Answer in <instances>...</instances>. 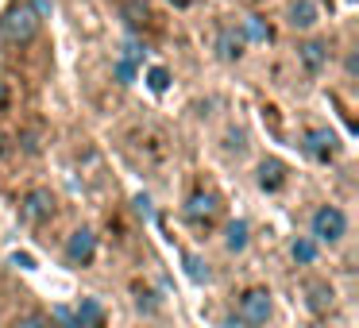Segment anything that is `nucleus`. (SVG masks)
Here are the masks:
<instances>
[{
	"label": "nucleus",
	"instance_id": "1",
	"mask_svg": "<svg viewBox=\"0 0 359 328\" xmlns=\"http://www.w3.org/2000/svg\"><path fill=\"white\" fill-rule=\"evenodd\" d=\"M35 32H39V12H35L27 0L12 4V8L4 12V20H0V35L8 43H32Z\"/></svg>",
	"mask_w": 359,
	"mask_h": 328
},
{
	"label": "nucleus",
	"instance_id": "2",
	"mask_svg": "<svg viewBox=\"0 0 359 328\" xmlns=\"http://www.w3.org/2000/svg\"><path fill=\"white\" fill-rule=\"evenodd\" d=\"M344 232H348V217H344L336 205H320V209L313 212V235H317L320 243H340Z\"/></svg>",
	"mask_w": 359,
	"mask_h": 328
},
{
	"label": "nucleus",
	"instance_id": "3",
	"mask_svg": "<svg viewBox=\"0 0 359 328\" xmlns=\"http://www.w3.org/2000/svg\"><path fill=\"white\" fill-rule=\"evenodd\" d=\"M271 289H263V286H255V289H248V294L240 297V320L248 328H259V324H266V320H271Z\"/></svg>",
	"mask_w": 359,
	"mask_h": 328
},
{
	"label": "nucleus",
	"instance_id": "4",
	"mask_svg": "<svg viewBox=\"0 0 359 328\" xmlns=\"http://www.w3.org/2000/svg\"><path fill=\"white\" fill-rule=\"evenodd\" d=\"M20 217L27 220V224H43V220L55 217V193L50 189H32V193L20 201Z\"/></svg>",
	"mask_w": 359,
	"mask_h": 328
},
{
	"label": "nucleus",
	"instance_id": "5",
	"mask_svg": "<svg viewBox=\"0 0 359 328\" xmlns=\"http://www.w3.org/2000/svg\"><path fill=\"white\" fill-rule=\"evenodd\" d=\"M217 212H220V205H217V197H212V193H201V189L189 193V201H186V220H189V224H197V228L212 224Z\"/></svg>",
	"mask_w": 359,
	"mask_h": 328
},
{
	"label": "nucleus",
	"instance_id": "6",
	"mask_svg": "<svg viewBox=\"0 0 359 328\" xmlns=\"http://www.w3.org/2000/svg\"><path fill=\"white\" fill-rule=\"evenodd\" d=\"M97 255V235L89 232V228H78V232L70 235V243H66V259H70L74 266H89Z\"/></svg>",
	"mask_w": 359,
	"mask_h": 328
},
{
	"label": "nucleus",
	"instance_id": "7",
	"mask_svg": "<svg viewBox=\"0 0 359 328\" xmlns=\"http://www.w3.org/2000/svg\"><path fill=\"white\" fill-rule=\"evenodd\" d=\"M305 151H309L313 158H320V163H328V158L340 151V139H336V132H328V128H309V132H305Z\"/></svg>",
	"mask_w": 359,
	"mask_h": 328
},
{
	"label": "nucleus",
	"instance_id": "8",
	"mask_svg": "<svg viewBox=\"0 0 359 328\" xmlns=\"http://www.w3.org/2000/svg\"><path fill=\"white\" fill-rule=\"evenodd\" d=\"M282 182H286V166H282L278 158H263V163H259V189L274 193V189H282Z\"/></svg>",
	"mask_w": 359,
	"mask_h": 328
},
{
	"label": "nucleus",
	"instance_id": "9",
	"mask_svg": "<svg viewBox=\"0 0 359 328\" xmlns=\"http://www.w3.org/2000/svg\"><path fill=\"white\" fill-rule=\"evenodd\" d=\"M297 58H302V66L309 74H320V70H325V62H328V50H325V43L309 39V43H302V47H297Z\"/></svg>",
	"mask_w": 359,
	"mask_h": 328
},
{
	"label": "nucleus",
	"instance_id": "10",
	"mask_svg": "<svg viewBox=\"0 0 359 328\" xmlns=\"http://www.w3.org/2000/svg\"><path fill=\"white\" fill-rule=\"evenodd\" d=\"M243 47H248V43H243V35L236 32V27H224V32L217 35V50H220L224 62H236V58L243 55Z\"/></svg>",
	"mask_w": 359,
	"mask_h": 328
},
{
	"label": "nucleus",
	"instance_id": "11",
	"mask_svg": "<svg viewBox=\"0 0 359 328\" xmlns=\"http://www.w3.org/2000/svg\"><path fill=\"white\" fill-rule=\"evenodd\" d=\"M317 24V4H313V0H294V4H290V27H313Z\"/></svg>",
	"mask_w": 359,
	"mask_h": 328
},
{
	"label": "nucleus",
	"instance_id": "12",
	"mask_svg": "<svg viewBox=\"0 0 359 328\" xmlns=\"http://www.w3.org/2000/svg\"><path fill=\"white\" fill-rule=\"evenodd\" d=\"M78 324H81V328H101V305H97L93 297H81V305H78Z\"/></svg>",
	"mask_w": 359,
	"mask_h": 328
},
{
	"label": "nucleus",
	"instance_id": "13",
	"mask_svg": "<svg viewBox=\"0 0 359 328\" xmlns=\"http://www.w3.org/2000/svg\"><path fill=\"white\" fill-rule=\"evenodd\" d=\"M228 251H243L248 247V220H232L228 224Z\"/></svg>",
	"mask_w": 359,
	"mask_h": 328
},
{
	"label": "nucleus",
	"instance_id": "14",
	"mask_svg": "<svg viewBox=\"0 0 359 328\" xmlns=\"http://www.w3.org/2000/svg\"><path fill=\"white\" fill-rule=\"evenodd\" d=\"M309 305L317 313H325L328 305H332V289H328L325 282H309Z\"/></svg>",
	"mask_w": 359,
	"mask_h": 328
},
{
	"label": "nucleus",
	"instance_id": "15",
	"mask_svg": "<svg viewBox=\"0 0 359 328\" xmlns=\"http://www.w3.org/2000/svg\"><path fill=\"white\" fill-rule=\"evenodd\" d=\"M290 255H294V263L309 266L313 259H317V247H313V240H294V247H290Z\"/></svg>",
	"mask_w": 359,
	"mask_h": 328
},
{
	"label": "nucleus",
	"instance_id": "16",
	"mask_svg": "<svg viewBox=\"0 0 359 328\" xmlns=\"http://www.w3.org/2000/svg\"><path fill=\"white\" fill-rule=\"evenodd\" d=\"M124 16H128V24H132V27H147L151 12H147V4H140V0H132V4H124Z\"/></svg>",
	"mask_w": 359,
	"mask_h": 328
},
{
	"label": "nucleus",
	"instance_id": "17",
	"mask_svg": "<svg viewBox=\"0 0 359 328\" xmlns=\"http://www.w3.org/2000/svg\"><path fill=\"white\" fill-rule=\"evenodd\" d=\"M186 274L194 282H209V266H205L201 255H186Z\"/></svg>",
	"mask_w": 359,
	"mask_h": 328
},
{
	"label": "nucleus",
	"instance_id": "18",
	"mask_svg": "<svg viewBox=\"0 0 359 328\" xmlns=\"http://www.w3.org/2000/svg\"><path fill=\"white\" fill-rule=\"evenodd\" d=\"M243 32H248L251 39H259V43H266V39H271V27H266L259 16H248V20H243Z\"/></svg>",
	"mask_w": 359,
	"mask_h": 328
},
{
	"label": "nucleus",
	"instance_id": "19",
	"mask_svg": "<svg viewBox=\"0 0 359 328\" xmlns=\"http://www.w3.org/2000/svg\"><path fill=\"white\" fill-rule=\"evenodd\" d=\"M147 86L155 89V93H163V89L170 86V70H166V66H155V70L147 74Z\"/></svg>",
	"mask_w": 359,
	"mask_h": 328
},
{
	"label": "nucleus",
	"instance_id": "20",
	"mask_svg": "<svg viewBox=\"0 0 359 328\" xmlns=\"http://www.w3.org/2000/svg\"><path fill=\"white\" fill-rule=\"evenodd\" d=\"M16 328H55L50 320H43V317H27V320H20Z\"/></svg>",
	"mask_w": 359,
	"mask_h": 328
},
{
	"label": "nucleus",
	"instance_id": "21",
	"mask_svg": "<svg viewBox=\"0 0 359 328\" xmlns=\"http://www.w3.org/2000/svg\"><path fill=\"white\" fill-rule=\"evenodd\" d=\"M116 78H120V81H124V86H128V81H132V78H135V70H132V62H120V66H116Z\"/></svg>",
	"mask_w": 359,
	"mask_h": 328
},
{
	"label": "nucleus",
	"instance_id": "22",
	"mask_svg": "<svg viewBox=\"0 0 359 328\" xmlns=\"http://www.w3.org/2000/svg\"><path fill=\"white\" fill-rule=\"evenodd\" d=\"M58 320H62L66 328H81V324H78V317H74L70 309H58Z\"/></svg>",
	"mask_w": 359,
	"mask_h": 328
},
{
	"label": "nucleus",
	"instance_id": "23",
	"mask_svg": "<svg viewBox=\"0 0 359 328\" xmlns=\"http://www.w3.org/2000/svg\"><path fill=\"white\" fill-rule=\"evenodd\" d=\"M16 266H24V271H32V266H35V259H32V255H16Z\"/></svg>",
	"mask_w": 359,
	"mask_h": 328
},
{
	"label": "nucleus",
	"instance_id": "24",
	"mask_svg": "<svg viewBox=\"0 0 359 328\" xmlns=\"http://www.w3.org/2000/svg\"><path fill=\"white\" fill-rule=\"evenodd\" d=\"M4 104H8V86L0 81V109H4Z\"/></svg>",
	"mask_w": 359,
	"mask_h": 328
},
{
	"label": "nucleus",
	"instance_id": "25",
	"mask_svg": "<svg viewBox=\"0 0 359 328\" xmlns=\"http://www.w3.org/2000/svg\"><path fill=\"white\" fill-rule=\"evenodd\" d=\"M174 8H189V4H194V0H170Z\"/></svg>",
	"mask_w": 359,
	"mask_h": 328
}]
</instances>
